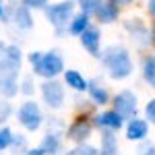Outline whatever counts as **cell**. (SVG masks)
Instances as JSON below:
<instances>
[{"instance_id":"cell-1","label":"cell","mask_w":155,"mask_h":155,"mask_svg":"<svg viewBox=\"0 0 155 155\" xmlns=\"http://www.w3.org/2000/svg\"><path fill=\"white\" fill-rule=\"evenodd\" d=\"M99 60H101L104 68L107 71L110 79H114V81L128 79L132 74V71H134L130 54H128V50L122 48V46H107L99 54Z\"/></svg>"},{"instance_id":"cell-2","label":"cell","mask_w":155,"mask_h":155,"mask_svg":"<svg viewBox=\"0 0 155 155\" xmlns=\"http://www.w3.org/2000/svg\"><path fill=\"white\" fill-rule=\"evenodd\" d=\"M74 8H77L74 0H62V2H56V4H48L44 8V15H46L48 23L54 27L58 37L68 33V25H71L72 17H74Z\"/></svg>"},{"instance_id":"cell-3","label":"cell","mask_w":155,"mask_h":155,"mask_svg":"<svg viewBox=\"0 0 155 155\" xmlns=\"http://www.w3.org/2000/svg\"><path fill=\"white\" fill-rule=\"evenodd\" d=\"M19 72H21V62L8 60L6 56H0V95L2 97H15L21 93V83H19Z\"/></svg>"},{"instance_id":"cell-4","label":"cell","mask_w":155,"mask_h":155,"mask_svg":"<svg viewBox=\"0 0 155 155\" xmlns=\"http://www.w3.org/2000/svg\"><path fill=\"white\" fill-rule=\"evenodd\" d=\"M33 68V74L41 77V79H56L58 74H64V58L58 50H50V52H44L41 58L37 60L35 64H31Z\"/></svg>"},{"instance_id":"cell-5","label":"cell","mask_w":155,"mask_h":155,"mask_svg":"<svg viewBox=\"0 0 155 155\" xmlns=\"http://www.w3.org/2000/svg\"><path fill=\"white\" fill-rule=\"evenodd\" d=\"M4 19H6V23H12L17 29H21V31H29V29H33V17H31V8L23 4V2H19V0H12L11 6H6V11H4ZM2 19V21H4Z\"/></svg>"},{"instance_id":"cell-6","label":"cell","mask_w":155,"mask_h":155,"mask_svg":"<svg viewBox=\"0 0 155 155\" xmlns=\"http://www.w3.org/2000/svg\"><path fill=\"white\" fill-rule=\"evenodd\" d=\"M17 120H19V124L23 126L25 130H29V132L39 130V128L44 126V114H41V110H39V104L27 99L23 106L19 107Z\"/></svg>"},{"instance_id":"cell-7","label":"cell","mask_w":155,"mask_h":155,"mask_svg":"<svg viewBox=\"0 0 155 155\" xmlns=\"http://www.w3.org/2000/svg\"><path fill=\"white\" fill-rule=\"evenodd\" d=\"M39 91H41V99L50 110H60L64 106V99H66V91H64V85L56 81V79H44V83L39 85Z\"/></svg>"},{"instance_id":"cell-8","label":"cell","mask_w":155,"mask_h":155,"mask_svg":"<svg viewBox=\"0 0 155 155\" xmlns=\"http://www.w3.org/2000/svg\"><path fill=\"white\" fill-rule=\"evenodd\" d=\"M137 104H139V99L134 95V91H130V89H122V91H118L116 97H114V110H116L124 120L137 118V112H139V106H137Z\"/></svg>"},{"instance_id":"cell-9","label":"cell","mask_w":155,"mask_h":155,"mask_svg":"<svg viewBox=\"0 0 155 155\" xmlns=\"http://www.w3.org/2000/svg\"><path fill=\"white\" fill-rule=\"evenodd\" d=\"M93 130V122L85 118V116H79L77 120H72V124L66 128V139L72 141V143H85L89 139V134Z\"/></svg>"},{"instance_id":"cell-10","label":"cell","mask_w":155,"mask_h":155,"mask_svg":"<svg viewBox=\"0 0 155 155\" xmlns=\"http://www.w3.org/2000/svg\"><path fill=\"white\" fill-rule=\"evenodd\" d=\"M124 29L130 33V39L137 41L139 46H149L151 39V29L141 21V19H126L124 21Z\"/></svg>"},{"instance_id":"cell-11","label":"cell","mask_w":155,"mask_h":155,"mask_svg":"<svg viewBox=\"0 0 155 155\" xmlns=\"http://www.w3.org/2000/svg\"><path fill=\"white\" fill-rule=\"evenodd\" d=\"M93 126L99 130H114L118 132L124 126V118L120 116L116 110H107L104 114H95L93 116Z\"/></svg>"},{"instance_id":"cell-12","label":"cell","mask_w":155,"mask_h":155,"mask_svg":"<svg viewBox=\"0 0 155 155\" xmlns=\"http://www.w3.org/2000/svg\"><path fill=\"white\" fill-rule=\"evenodd\" d=\"M79 41L91 56H99V50H101V31L97 27H89L85 33L79 35Z\"/></svg>"},{"instance_id":"cell-13","label":"cell","mask_w":155,"mask_h":155,"mask_svg":"<svg viewBox=\"0 0 155 155\" xmlns=\"http://www.w3.org/2000/svg\"><path fill=\"white\" fill-rule=\"evenodd\" d=\"M149 134V120L145 118H132L126 124V139L128 141H145Z\"/></svg>"},{"instance_id":"cell-14","label":"cell","mask_w":155,"mask_h":155,"mask_svg":"<svg viewBox=\"0 0 155 155\" xmlns=\"http://www.w3.org/2000/svg\"><path fill=\"white\" fill-rule=\"evenodd\" d=\"M118 15H120L118 4H114L112 0H101L93 17H95L97 21L110 25V23H114V21H118Z\"/></svg>"},{"instance_id":"cell-15","label":"cell","mask_w":155,"mask_h":155,"mask_svg":"<svg viewBox=\"0 0 155 155\" xmlns=\"http://www.w3.org/2000/svg\"><path fill=\"white\" fill-rule=\"evenodd\" d=\"M64 85L71 87L72 91H77V93H85L89 89V81L79 71H72V68L64 71Z\"/></svg>"},{"instance_id":"cell-16","label":"cell","mask_w":155,"mask_h":155,"mask_svg":"<svg viewBox=\"0 0 155 155\" xmlns=\"http://www.w3.org/2000/svg\"><path fill=\"white\" fill-rule=\"evenodd\" d=\"M87 93H89V99L93 101V106H106L110 101V91H107L106 85L99 83V81H89Z\"/></svg>"},{"instance_id":"cell-17","label":"cell","mask_w":155,"mask_h":155,"mask_svg":"<svg viewBox=\"0 0 155 155\" xmlns=\"http://www.w3.org/2000/svg\"><path fill=\"white\" fill-rule=\"evenodd\" d=\"M41 149H44V153L46 155H58L60 149H62V141H60V134L56 130H48L44 134V139H41V145H39Z\"/></svg>"},{"instance_id":"cell-18","label":"cell","mask_w":155,"mask_h":155,"mask_svg":"<svg viewBox=\"0 0 155 155\" xmlns=\"http://www.w3.org/2000/svg\"><path fill=\"white\" fill-rule=\"evenodd\" d=\"M89 19H91V17H89L87 12H83V11L77 12V15L72 17L71 25H68V33H71V35H77V37L81 35V33H85V31L91 27V25H89Z\"/></svg>"},{"instance_id":"cell-19","label":"cell","mask_w":155,"mask_h":155,"mask_svg":"<svg viewBox=\"0 0 155 155\" xmlns=\"http://www.w3.org/2000/svg\"><path fill=\"white\" fill-rule=\"evenodd\" d=\"M99 155H118V141L114 130H101V149Z\"/></svg>"},{"instance_id":"cell-20","label":"cell","mask_w":155,"mask_h":155,"mask_svg":"<svg viewBox=\"0 0 155 155\" xmlns=\"http://www.w3.org/2000/svg\"><path fill=\"white\" fill-rule=\"evenodd\" d=\"M143 79L151 89H155V58H145V62H143Z\"/></svg>"},{"instance_id":"cell-21","label":"cell","mask_w":155,"mask_h":155,"mask_svg":"<svg viewBox=\"0 0 155 155\" xmlns=\"http://www.w3.org/2000/svg\"><path fill=\"white\" fill-rule=\"evenodd\" d=\"M27 149H29V145H27V139H25L23 134H17V137L12 139L11 153H12V155H25V153H27Z\"/></svg>"},{"instance_id":"cell-22","label":"cell","mask_w":155,"mask_h":155,"mask_svg":"<svg viewBox=\"0 0 155 155\" xmlns=\"http://www.w3.org/2000/svg\"><path fill=\"white\" fill-rule=\"evenodd\" d=\"M12 139H15V134L8 126H0V151H4V149H11L12 145Z\"/></svg>"},{"instance_id":"cell-23","label":"cell","mask_w":155,"mask_h":155,"mask_svg":"<svg viewBox=\"0 0 155 155\" xmlns=\"http://www.w3.org/2000/svg\"><path fill=\"white\" fill-rule=\"evenodd\" d=\"M11 114H12V106H11V101H8V97L0 95V126L11 118Z\"/></svg>"},{"instance_id":"cell-24","label":"cell","mask_w":155,"mask_h":155,"mask_svg":"<svg viewBox=\"0 0 155 155\" xmlns=\"http://www.w3.org/2000/svg\"><path fill=\"white\" fill-rule=\"evenodd\" d=\"M66 155H99V151H97L95 147L87 145V143H79L74 149H71Z\"/></svg>"},{"instance_id":"cell-25","label":"cell","mask_w":155,"mask_h":155,"mask_svg":"<svg viewBox=\"0 0 155 155\" xmlns=\"http://www.w3.org/2000/svg\"><path fill=\"white\" fill-rule=\"evenodd\" d=\"M99 2L101 0H77V4H79V8L83 12H87L89 17H93L97 11V6H99Z\"/></svg>"},{"instance_id":"cell-26","label":"cell","mask_w":155,"mask_h":155,"mask_svg":"<svg viewBox=\"0 0 155 155\" xmlns=\"http://www.w3.org/2000/svg\"><path fill=\"white\" fill-rule=\"evenodd\" d=\"M21 93L27 97H31L35 93V85H33V77H25L21 81Z\"/></svg>"},{"instance_id":"cell-27","label":"cell","mask_w":155,"mask_h":155,"mask_svg":"<svg viewBox=\"0 0 155 155\" xmlns=\"http://www.w3.org/2000/svg\"><path fill=\"white\" fill-rule=\"evenodd\" d=\"M21 2L27 4L31 11H33V8H35V11H44V8L50 4V0H21Z\"/></svg>"},{"instance_id":"cell-28","label":"cell","mask_w":155,"mask_h":155,"mask_svg":"<svg viewBox=\"0 0 155 155\" xmlns=\"http://www.w3.org/2000/svg\"><path fill=\"white\" fill-rule=\"evenodd\" d=\"M145 118L155 126V99H149L147 101V106H145Z\"/></svg>"},{"instance_id":"cell-29","label":"cell","mask_w":155,"mask_h":155,"mask_svg":"<svg viewBox=\"0 0 155 155\" xmlns=\"http://www.w3.org/2000/svg\"><path fill=\"white\" fill-rule=\"evenodd\" d=\"M137 155H155V145H153V143H149V141H145V143L139 147Z\"/></svg>"},{"instance_id":"cell-30","label":"cell","mask_w":155,"mask_h":155,"mask_svg":"<svg viewBox=\"0 0 155 155\" xmlns=\"http://www.w3.org/2000/svg\"><path fill=\"white\" fill-rule=\"evenodd\" d=\"M147 11H149V15L155 19V0H147Z\"/></svg>"},{"instance_id":"cell-31","label":"cell","mask_w":155,"mask_h":155,"mask_svg":"<svg viewBox=\"0 0 155 155\" xmlns=\"http://www.w3.org/2000/svg\"><path fill=\"white\" fill-rule=\"evenodd\" d=\"M25 155H46V153H44L41 147H35V149H27V153H25Z\"/></svg>"},{"instance_id":"cell-32","label":"cell","mask_w":155,"mask_h":155,"mask_svg":"<svg viewBox=\"0 0 155 155\" xmlns=\"http://www.w3.org/2000/svg\"><path fill=\"white\" fill-rule=\"evenodd\" d=\"M114 4H118V6H128V4H132V0H112Z\"/></svg>"},{"instance_id":"cell-33","label":"cell","mask_w":155,"mask_h":155,"mask_svg":"<svg viewBox=\"0 0 155 155\" xmlns=\"http://www.w3.org/2000/svg\"><path fill=\"white\" fill-rule=\"evenodd\" d=\"M4 11H6V6H4L2 0H0V19H4Z\"/></svg>"},{"instance_id":"cell-34","label":"cell","mask_w":155,"mask_h":155,"mask_svg":"<svg viewBox=\"0 0 155 155\" xmlns=\"http://www.w3.org/2000/svg\"><path fill=\"white\" fill-rule=\"evenodd\" d=\"M151 39H153V44H155V23L151 25Z\"/></svg>"},{"instance_id":"cell-35","label":"cell","mask_w":155,"mask_h":155,"mask_svg":"<svg viewBox=\"0 0 155 155\" xmlns=\"http://www.w3.org/2000/svg\"><path fill=\"white\" fill-rule=\"evenodd\" d=\"M153 58H155V56H153Z\"/></svg>"}]
</instances>
